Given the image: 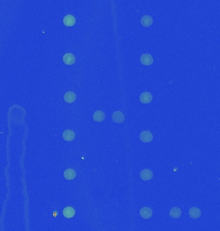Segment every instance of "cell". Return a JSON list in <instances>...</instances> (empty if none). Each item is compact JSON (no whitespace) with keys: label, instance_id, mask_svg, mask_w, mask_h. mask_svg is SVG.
Returning a JSON list of instances; mask_svg holds the SVG:
<instances>
[{"label":"cell","instance_id":"6da1fadb","mask_svg":"<svg viewBox=\"0 0 220 231\" xmlns=\"http://www.w3.org/2000/svg\"><path fill=\"white\" fill-rule=\"evenodd\" d=\"M140 140L144 143H150L153 140L152 134L149 131H143L140 135Z\"/></svg>","mask_w":220,"mask_h":231},{"label":"cell","instance_id":"2e32d148","mask_svg":"<svg viewBox=\"0 0 220 231\" xmlns=\"http://www.w3.org/2000/svg\"><path fill=\"white\" fill-rule=\"evenodd\" d=\"M181 214H182V211L177 207H173L169 211V216L173 218H179Z\"/></svg>","mask_w":220,"mask_h":231},{"label":"cell","instance_id":"9a60e30c","mask_svg":"<svg viewBox=\"0 0 220 231\" xmlns=\"http://www.w3.org/2000/svg\"><path fill=\"white\" fill-rule=\"evenodd\" d=\"M93 120L97 122H101L104 120L105 114L101 110H97L93 116Z\"/></svg>","mask_w":220,"mask_h":231},{"label":"cell","instance_id":"5bb4252c","mask_svg":"<svg viewBox=\"0 0 220 231\" xmlns=\"http://www.w3.org/2000/svg\"><path fill=\"white\" fill-rule=\"evenodd\" d=\"M63 23L66 26H72L75 23V19L72 15H66L63 19Z\"/></svg>","mask_w":220,"mask_h":231},{"label":"cell","instance_id":"8992f818","mask_svg":"<svg viewBox=\"0 0 220 231\" xmlns=\"http://www.w3.org/2000/svg\"><path fill=\"white\" fill-rule=\"evenodd\" d=\"M153 100V96L151 93L148 92H144L140 95V100L142 103H149Z\"/></svg>","mask_w":220,"mask_h":231},{"label":"cell","instance_id":"5b68a950","mask_svg":"<svg viewBox=\"0 0 220 231\" xmlns=\"http://www.w3.org/2000/svg\"><path fill=\"white\" fill-rule=\"evenodd\" d=\"M140 177L143 181H150L153 177V173L150 170L144 169L140 172Z\"/></svg>","mask_w":220,"mask_h":231},{"label":"cell","instance_id":"3957f363","mask_svg":"<svg viewBox=\"0 0 220 231\" xmlns=\"http://www.w3.org/2000/svg\"><path fill=\"white\" fill-rule=\"evenodd\" d=\"M112 120L116 123H121L124 121V115L121 111H115L112 114Z\"/></svg>","mask_w":220,"mask_h":231},{"label":"cell","instance_id":"4fadbf2b","mask_svg":"<svg viewBox=\"0 0 220 231\" xmlns=\"http://www.w3.org/2000/svg\"><path fill=\"white\" fill-rule=\"evenodd\" d=\"M64 177L67 180H73L76 177V172L73 169H66L64 172Z\"/></svg>","mask_w":220,"mask_h":231},{"label":"cell","instance_id":"52a82bcc","mask_svg":"<svg viewBox=\"0 0 220 231\" xmlns=\"http://www.w3.org/2000/svg\"><path fill=\"white\" fill-rule=\"evenodd\" d=\"M75 134L74 132L72 130H66L64 131L63 134V137L66 141H72L74 140Z\"/></svg>","mask_w":220,"mask_h":231},{"label":"cell","instance_id":"7a4b0ae2","mask_svg":"<svg viewBox=\"0 0 220 231\" xmlns=\"http://www.w3.org/2000/svg\"><path fill=\"white\" fill-rule=\"evenodd\" d=\"M140 214L142 218L149 219L152 216L153 211L151 208L147 207H144L140 209Z\"/></svg>","mask_w":220,"mask_h":231},{"label":"cell","instance_id":"277c9868","mask_svg":"<svg viewBox=\"0 0 220 231\" xmlns=\"http://www.w3.org/2000/svg\"><path fill=\"white\" fill-rule=\"evenodd\" d=\"M140 62L142 64H144L145 65H151L153 63V57L150 54H143L140 57Z\"/></svg>","mask_w":220,"mask_h":231},{"label":"cell","instance_id":"7c38bea8","mask_svg":"<svg viewBox=\"0 0 220 231\" xmlns=\"http://www.w3.org/2000/svg\"><path fill=\"white\" fill-rule=\"evenodd\" d=\"M64 100H65L66 102L68 103H72L74 102L76 100V95L73 92L68 91L66 92L65 95L64 96Z\"/></svg>","mask_w":220,"mask_h":231},{"label":"cell","instance_id":"30bf717a","mask_svg":"<svg viewBox=\"0 0 220 231\" xmlns=\"http://www.w3.org/2000/svg\"><path fill=\"white\" fill-rule=\"evenodd\" d=\"M140 23L142 26H145V27H149L152 25L153 20V18L150 16H144L141 18Z\"/></svg>","mask_w":220,"mask_h":231},{"label":"cell","instance_id":"ba28073f","mask_svg":"<svg viewBox=\"0 0 220 231\" xmlns=\"http://www.w3.org/2000/svg\"><path fill=\"white\" fill-rule=\"evenodd\" d=\"M201 211H200L199 208L196 207H193L191 208L189 211V215L191 218L194 219L198 218L201 216Z\"/></svg>","mask_w":220,"mask_h":231},{"label":"cell","instance_id":"8fae6325","mask_svg":"<svg viewBox=\"0 0 220 231\" xmlns=\"http://www.w3.org/2000/svg\"><path fill=\"white\" fill-rule=\"evenodd\" d=\"M63 213L64 216L66 218H71L74 216L75 214V211L74 209L72 207H66L64 209Z\"/></svg>","mask_w":220,"mask_h":231},{"label":"cell","instance_id":"9c48e42d","mask_svg":"<svg viewBox=\"0 0 220 231\" xmlns=\"http://www.w3.org/2000/svg\"><path fill=\"white\" fill-rule=\"evenodd\" d=\"M63 61L66 65H72L75 62V57L72 54H66L63 56Z\"/></svg>","mask_w":220,"mask_h":231}]
</instances>
